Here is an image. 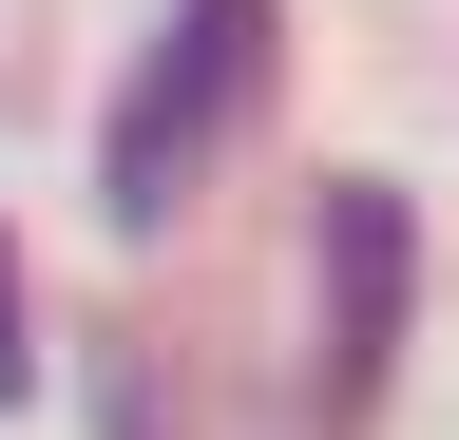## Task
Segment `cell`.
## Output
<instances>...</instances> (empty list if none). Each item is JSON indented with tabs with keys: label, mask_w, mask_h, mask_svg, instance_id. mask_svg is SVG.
I'll list each match as a JSON object with an SVG mask.
<instances>
[{
	"label": "cell",
	"mask_w": 459,
	"mask_h": 440,
	"mask_svg": "<svg viewBox=\"0 0 459 440\" xmlns=\"http://www.w3.org/2000/svg\"><path fill=\"white\" fill-rule=\"evenodd\" d=\"M20 364H39V345H20V268H0V402H20Z\"/></svg>",
	"instance_id": "obj_3"
},
{
	"label": "cell",
	"mask_w": 459,
	"mask_h": 440,
	"mask_svg": "<svg viewBox=\"0 0 459 440\" xmlns=\"http://www.w3.org/2000/svg\"><path fill=\"white\" fill-rule=\"evenodd\" d=\"M402 288H421V211H402L383 173H325L307 211V421L364 440L383 383H402Z\"/></svg>",
	"instance_id": "obj_2"
},
{
	"label": "cell",
	"mask_w": 459,
	"mask_h": 440,
	"mask_svg": "<svg viewBox=\"0 0 459 440\" xmlns=\"http://www.w3.org/2000/svg\"><path fill=\"white\" fill-rule=\"evenodd\" d=\"M249 96H268V0H172V39L134 58V96H115V134H96V192L134 211H192V173L230 134H249Z\"/></svg>",
	"instance_id": "obj_1"
}]
</instances>
